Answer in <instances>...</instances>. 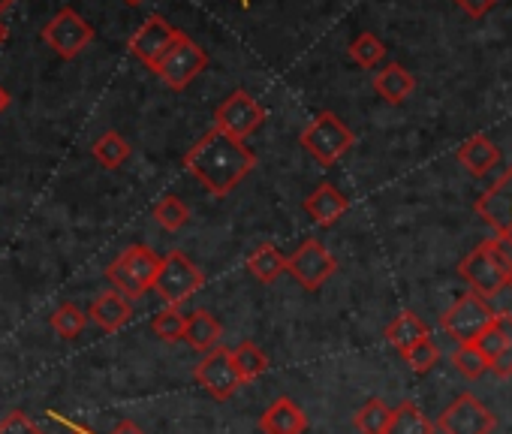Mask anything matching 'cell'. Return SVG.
Masks as SVG:
<instances>
[{"instance_id": "obj_22", "label": "cell", "mask_w": 512, "mask_h": 434, "mask_svg": "<svg viewBox=\"0 0 512 434\" xmlns=\"http://www.w3.org/2000/svg\"><path fill=\"white\" fill-rule=\"evenodd\" d=\"M386 338H389V344L404 356L413 344H419L422 338H428V329H425V323H422L416 314L404 311V314H398V317L386 326Z\"/></svg>"}, {"instance_id": "obj_11", "label": "cell", "mask_w": 512, "mask_h": 434, "mask_svg": "<svg viewBox=\"0 0 512 434\" xmlns=\"http://www.w3.org/2000/svg\"><path fill=\"white\" fill-rule=\"evenodd\" d=\"M193 377L217 401H229L241 386V377H238L235 362H232V350H226V347H211L205 353V359L196 365Z\"/></svg>"}, {"instance_id": "obj_7", "label": "cell", "mask_w": 512, "mask_h": 434, "mask_svg": "<svg viewBox=\"0 0 512 434\" xmlns=\"http://www.w3.org/2000/svg\"><path fill=\"white\" fill-rule=\"evenodd\" d=\"M205 67H208V52H205L199 43H193L187 34H178L175 43L166 49V55L157 61L154 73H157L172 91H184L199 73H205Z\"/></svg>"}, {"instance_id": "obj_1", "label": "cell", "mask_w": 512, "mask_h": 434, "mask_svg": "<svg viewBox=\"0 0 512 434\" xmlns=\"http://www.w3.org/2000/svg\"><path fill=\"white\" fill-rule=\"evenodd\" d=\"M256 166V154L229 133L211 127L187 154L184 169L217 199L229 196Z\"/></svg>"}, {"instance_id": "obj_4", "label": "cell", "mask_w": 512, "mask_h": 434, "mask_svg": "<svg viewBox=\"0 0 512 434\" xmlns=\"http://www.w3.org/2000/svg\"><path fill=\"white\" fill-rule=\"evenodd\" d=\"M458 275L461 281L479 293V296H497L500 290L509 287V269H506V260L497 248V242H482L473 254H467L458 266Z\"/></svg>"}, {"instance_id": "obj_41", "label": "cell", "mask_w": 512, "mask_h": 434, "mask_svg": "<svg viewBox=\"0 0 512 434\" xmlns=\"http://www.w3.org/2000/svg\"><path fill=\"white\" fill-rule=\"evenodd\" d=\"M13 4H16V0H0V16H4Z\"/></svg>"}, {"instance_id": "obj_8", "label": "cell", "mask_w": 512, "mask_h": 434, "mask_svg": "<svg viewBox=\"0 0 512 434\" xmlns=\"http://www.w3.org/2000/svg\"><path fill=\"white\" fill-rule=\"evenodd\" d=\"M43 43L64 61H73L76 55H82L91 40H94V28L73 10V7H61L46 25H43Z\"/></svg>"}, {"instance_id": "obj_28", "label": "cell", "mask_w": 512, "mask_h": 434, "mask_svg": "<svg viewBox=\"0 0 512 434\" xmlns=\"http://www.w3.org/2000/svg\"><path fill=\"white\" fill-rule=\"evenodd\" d=\"M88 326V311H82L76 302H61L52 314V329L61 338H79Z\"/></svg>"}, {"instance_id": "obj_39", "label": "cell", "mask_w": 512, "mask_h": 434, "mask_svg": "<svg viewBox=\"0 0 512 434\" xmlns=\"http://www.w3.org/2000/svg\"><path fill=\"white\" fill-rule=\"evenodd\" d=\"M10 100H13V97H10V91H7L4 85H0V115H4V112L10 109Z\"/></svg>"}, {"instance_id": "obj_40", "label": "cell", "mask_w": 512, "mask_h": 434, "mask_svg": "<svg viewBox=\"0 0 512 434\" xmlns=\"http://www.w3.org/2000/svg\"><path fill=\"white\" fill-rule=\"evenodd\" d=\"M10 40V28H7V22L4 19H0V46H4Z\"/></svg>"}, {"instance_id": "obj_25", "label": "cell", "mask_w": 512, "mask_h": 434, "mask_svg": "<svg viewBox=\"0 0 512 434\" xmlns=\"http://www.w3.org/2000/svg\"><path fill=\"white\" fill-rule=\"evenodd\" d=\"M91 154H94V160H97L100 166H106V169H118V166H124V163H127V157H130V142H127L121 133L106 130V133L91 145Z\"/></svg>"}, {"instance_id": "obj_14", "label": "cell", "mask_w": 512, "mask_h": 434, "mask_svg": "<svg viewBox=\"0 0 512 434\" xmlns=\"http://www.w3.org/2000/svg\"><path fill=\"white\" fill-rule=\"evenodd\" d=\"M476 214L482 221L500 236L506 230H512V166L503 172V178L497 184H491L479 202H476Z\"/></svg>"}, {"instance_id": "obj_6", "label": "cell", "mask_w": 512, "mask_h": 434, "mask_svg": "<svg viewBox=\"0 0 512 434\" xmlns=\"http://www.w3.org/2000/svg\"><path fill=\"white\" fill-rule=\"evenodd\" d=\"M494 320H497V314H494V308L488 305V299L470 290V293H464V296L455 299V305L440 317V326H443V332H446L452 341H458V344H473Z\"/></svg>"}, {"instance_id": "obj_12", "label": "cell", "mask_w": 512, "mask_h": 434, "mask_svg": "<svg viewBox=\"0 0 512 434\" xmlns=\"http://www.w3.org/2000/svg\"><path fill=\"white\" fill-rule=\"evenodd\" d=\"M338 269V260L326 251L323 242L308 239L299 245L293 257H287V272L305 287V290H320Z\"/></svg>"}, {"instance_id": "obj_43", "label": "cell", "mask_w": 512, "mask_h": 434, "mask_svg": "<svg viewBox=\"0 0 512 434\" xmlns=\"http://www.w3.org/2000/svg\"><path fill=\"white\" fill-rule=\"evenodd\" d=\"M238 4H241V7H247V0H238Z\"/></svg>"}, {"instance_id": "obj_32", "label": "cell", "mask_w": 512, "mask_h": 434, "mask_svg": "<svg viewBox=\"0 0 512 434\" xmlns=\"http://www.w3.org/2000/svg\"><path fill=\"white\" fill-rule=\"evenodd\" d=\"M404 359H407V365H410L416 374H428V371L440 362V350H437V344H434L431 338H422L419 344H413V347L404 353Z\"/></svg>"}, {"instance_id": "obj_20", "label": "cell", "mask_w": 512, "mask_h": 434, "mask_svg": "<svg viewBox=\"0 0 512 434\" xmlns=\"http://www.w3.org/2000/svg\"><path fill=\"white\" fill-rule=\"evenodd\" d=\"M220 323L214 320V314L211 311H205V308H196V311H190L187 314V323H184V341L193 347V350H199V353H208L211 347H217L220 344Z\"/></svg>"}, {"instance_id": "obj_15", "label": "cell", "mask_w": 512, "mask_h": 434, "mask_svg": "<svg viewBox=\"0 0 512 434\" xmlns=\"http://www.w3.org/2000/svg\"><path fill=\"white\" fill-rule=\"evenodd\" d=\"M347 208H350L347 196H344L335 184H329V181L317 184V187L305 196V211H308L311 221L320 224V227L338 224L341 217L347 214Z\"/></svg>"}, {"instance_id": "obj_38", "label": "cell", "mask_w": 512, "mask_h": 434, "mask_svg": "<svg viewBox=\"0 0 512 434\" xmlns=\"http://www.w3.org/2000/svg\"><path fill=\"white\" fill-rule=\"evenodd\" d=\"M58 422H64V425H70L73 431H79V434H91V431H85V428H79V425H73V422H67V419H61V416H55ZM112 434H145L136 422H121V425H115V431Z\"/></svg>"}, {"instance_id": "obj_16", "label": "cell", "mask_w": 512, "mask_h": 434, "mask_svg": "<svg viewBox=\"0 0 512 434\" xmlns=\"http://www.w3.org/2000/svg\"><path fill=\"white\" fill-rule=\"evenodd\" d=\"M260 431L263 434H305L308 431V416L293 398L281 395L263 410Z\"/></svg>"}, {"instance_id": "obj_35", "label": "cell", "mask_w": 512, "mask_h": 434, "mask_svg": "<svg viewBox=\"0 0 512 434\" xmlns=\"http://www.w3.org/2000/svg\"><path fill=\"white\" fill-rule=\"evenodd\" d=\"M0 434H43L25 410H13L10 416L0 419Z\"/></svg>"}, {"instance_id": "obj_21", "label": "cell", "mask_w": 512, "mask_h": 434, "mask_svg": "<svg viewBox=\"0 0 512 434\" xmlns=\"http://www.w3.org/2000/svg\"><path fill=\"white\" fill-rule=\"evenodd\" d=\"M247 272L263 281V284H275L284 272H287V257L275 248V245H260L250 257H247Z\"/></svg>"}, {"instance_id": "obj_23", "label": "cell", "mask_w": 512, "mask_h": 434, "mask_svg": "<svg viewBox=\"0 0 512 434\" xmlns=\"http://www.w3.org/2000/svg\"><path fill=\"white\" fill-rule=\"evenodd\" d=\"M386 434H434V425L428 422V416L419 410L416 401H401L398 407H392Z\"/></svg>"}, {"instance_id": "obj_2", "label": "cell", "mask_w": 512, "mask_h": 434, "mask_svg": "<svg viewBox=\"0 0 512 434\" xmlns=\"http://www.w3.org/2000/svg\"><path fill=\"white\" fill-rule=\"evenodd\" d=\"M160 260L163 257H157L148 245H130V248H124L112 260V266L106 269V278L115 287V293H121L124 299L136 302L148 290H154V278L160 272Z\"/></svg>"}, {"instance_id": "obj_5", "label": "cell", "mask_w": 512, "mask_h": 434, "mask_svg": "<svg viewBox=\"0 0 512 434\" xmlns=\"http://www.w3.org/2000/svg\"><path fill=\"white\" fill-rule=\"evenodd\" d=\"M205 287V272L181 251H172L160 260V272L154 278V290L160 293V299L172 308H178L181 302H187L193 293H199Z\"/></svg>"}, {"instance_id": "obj_9", "label": "cell", "mask_w": 512, "mask_h": 434, "mask_svg": "<svg viewBox=\"0 0 512 434\" xmlns=\"http://www.w3.org/2000/svg\"><path fill=\"white\" fill-rule=\"evenodd\" d=\"M266 124V109L260 100L250 97L247 91H232L217 109H214V127L229 133L232 139H247Z\"/></svg>"}, {"instance_id": "obj_36", "label": "cell", "mask_w": 512, "mask_h": 434, "mask_svg": "<svg viewBox=\"0 0 512 434\" xmlns=\"http://www.w3.org/2000/svg\"><path fill=\"white\" fill-rule=\"evenodd\" d=\"M455 4L467 13V16H473V19H482L494 4H497V0H455Z\"/></svg>"}, {"instance_id": "obj_10", "label": "cell", "mask_w": 512, "mask_h": 434, "mask_svg": "<svg viewBox=\"0 0 512 434\" xmlns=\"http://www.w3.org/2000/svg\"><path fill=\"white\" fill-rule=\"evenodd\" d=\"M494 413L470 392H461L437 419L440 434H491L494 431Z\"/></svg>"}, {"instance_id": "obj_37", "label": "cell", "mask_w": 512, "mask_h": 434, "mask_svg": "<svg viewBox=\"0 0 512 434\" xmlns=\"http://www.w3.org/2000/svg\"><path fill=\"white\" fill-rule=\"evenodd\" d=\"M494 242H497V248H500V254H503V260H506V269H509V287H512V230L500 233Z\"/></svg>"}, {"instance_id": "obj_26", "label": "cell", "mask_w": 512, "mask_h": 434, "mask_svg": "<svg viewBox=\"0 0 512 434\" xmlns=\"http://www.w3.org/2000/svg\"><path fill=\"white\" fill-rule=\"evenodd\" d=\"M389 419H392V407L386 401H380V398H371L356 410L353 425H356L359 434H386Z\"/></svg>"}, {"instance_id": "obj_42", "label": "cell", "mask_w": 512, "mask_h": 434, "mask_svg": "<svg viewBox=\"0 0 512 434\" xmlns=\"http://www.w3.org/2000/svg\"><path fill=\"white\" fill-rule=\"evenodd\" d=\"M124 4H130V7H139V4H142V0H124Z\"/></svg>"}, {"instance_id": "obj_31", "label": "cell", "mask_w": 512, "mask_h": 434, "mask_svg": "<svg viewBox=\"0 0 512 434\" xmlns=\"http://www.w3.org/2000/svg\"><path fill=\"white\" fill-rule=\"evenodd\" d=\"M452 362H455V368H458L467 380H476V377H482V374L491 368L488 359L476 350V344H458Z\"/></svg>"}, {"instance_id": "obj_3", "label": "cell", "mask_w": 512, "mask_h": 434, "mask_svg": "<svg viewBox=\"0 0 512 434\" xmlns=\"http://www.w3.org/2000/svg\"><path fill=\"white\" fill-rule=\"evenodd\" d=\"M299 142L320 166H335L356 145V133L335 112H317V118L302 130Z\"/></svg>"}, {"instance_id": "obj_18", "label": "cell", "mask_w": 512, "mask_h": 434, "mask_svg": "<svg viewBox=\"0 0 512 434\" xmlns=\"http://www.w3.org/2000/svg\"><path fill=\"white\" fill-rule=\"evenodd\" d=\"M458 163H461L470 175L482 178V175H488V172L500 163V151H497V145H494L485 133H476V136H470V139L458 148Z\"/></svg>"}, {"instance_id": "obj_27", "label": "cell", "mask_w": 512, "mask_h": 434, "mask_svg": "<svg viewBox=\"0 0 512 434\" xmlns=\"http://www.w3.org/2000/svg\"><path fill=\"white\" fill-rule=\"evenodd\" d=\"M151 217L154 221L166 230V233H178V230H184L187 227V221H190V208L184 205V199H178V196H163L154 208H151Z\"/></svg>"}, {"instance_id": "obj_29", "label": "cell", "mask_w": 512, "mask_h": 434, "mask_svg": "<svg viewBox=\"0 0 512 434\" xmlns=\"http://www.w3.org/2000/svg\"><path fill=\"white\" fill-rule=\"evenodd\" d=\"M350 58H353V64H359L362 70H374V67L386 58V46H383V40H380L377 34L365 31V34H359V37L350 43Z\"/></svg>"}, {"instance_id": "obj_33", "label": "cell", "mask_w": 512, "mask_h": 434, "mask_svg": "<svg viewBox=\"0 0 512 434\" xmlns=\"http://www.w3.org/2000/svg\"><path fill=\"white\" fill-rule=\"evenodd\" d=\"M497 320L503 326V353L491 362V371L506 380V377H512V314H503Z\"/></svg>"}, {"instance_id": "obj_24", "label": "cell", "mask_w": 512, "mask_h": 434, "mask_svg": "<svg viewBox=\"0 0 512 434\" xmlns=\"http://www.w3.org/2000/svg\"><path fill=\"white\" fill-rule=\"evenodd\" d=\"M232 362H235V371H238L241 383H250V380L263 377L269 371V356L260 347H256L253 341H241L232 350Z\"/></svg>"}, {"instance_id": "obj_30", "label": "cell", "mask_w": 512, "mask_h": 434, "mask_svg": "<svg viewBox=\"0 0 512 434\" xmlns=\"http://www.w3.org/2000/svg\"><path fill=\"white\" fill-rule=\"evenodd\" d=\"M184 323H187V317L178 311V308H163L154 320H151V332L160 338V341H166V344H172V341H181L184 338Z\"/></svg>"}, {"instance_id": "obj_34", "label": "cell", "mask_w": 512, "mask_h": 434, "mask_svg": "<svg viewBox=\"0 0 512 434\" xmlns=\"http://www.w3.org/2000/svg\"><path fill=\"white\" fill-rule=\"evenodd\" d=\"M473 344H476V350H479V353L488 359V365H491V362L503 353V326H500V320H494Z\"/></svg>"}, {"instance_id": "obj_13", "label": "cell", "mask_w": 512, "mask_h": 434, "mask_svg": "<svg viewBox=\"0 0 512 434\" xmlns=\"http://www.w3.org/2000/svg\"><path fill=\"white\" fill-rule=\"evenodd\" d=\"M178 34H181V31L172 28L163 16H148V19L139 25V31L130 37V52H133L136 61H142L148 70H154L157 61L166 55V49L175 43Z\"/></svg>"}, {"instance_id": "obj_19", "label": "cell", "mask_w": 512, "mask_h": 434, "mask_svg": "<svg viewBox=\"0 0 512 434\" xmlns=\"http://www.w3.org/2000/svg\"><path fill=\"white\" fill-rule=\"evenodd\" d=\"M374 91H377L386 103L401 106V103L416 91V79H413V73H410L407 67H401V64H386L383 70L374 73Z\"/></svg>"}, {"instance_id": "obj_17", "label": "cell", "mask_w": 512, "mask_h": 434, "mask_svg": "<svg viewBox=\"0 0 512 434\" xmlns=\"http://www.w3.org/2000/svg\"><path fill=\"white\" fill-rule=\"evenodd\" d=\"M130 317H133V302L124 299V296L115 293V290L100 293V296L91 302V308H88V320H94L103 332H118V329H124V323H130Z\"/></svg>"}]
</instances>
